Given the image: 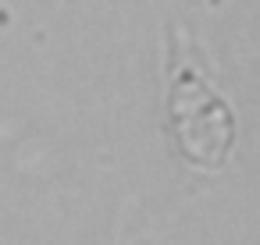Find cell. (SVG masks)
<instances>
[{"mask_svg": "<svg viewBox=\"0 0 260 245\" xmlns=\"http://www.w3.org/2000/svg\"><path fill=\"white\" fill-rule=\"evenodd\" d=\"M168 132L196 171H217L235 146V110L196 64L178 25L168 43Z\"/></svg>", "mask_w": 260, "mask_h": 245, "instance_id": "obj_1", "label": "cell"}]
</instances>
